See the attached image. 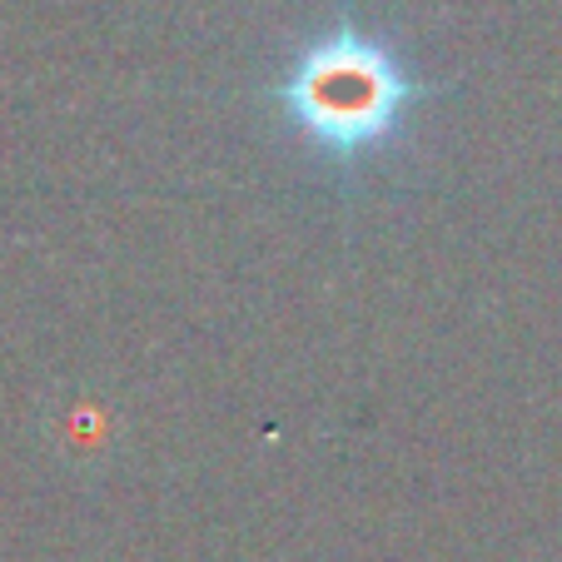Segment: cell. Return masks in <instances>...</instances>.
<instances>
[{"mask_svg":"<svg viewBox=\"0 0 562 562\" xmlns=\"http://www.w3.org/2000/svg\"><path fill=\"white\" fill-rule=\"evenodd\" d=\"M434 100L438 86L418 70L393 25L369 21L353 0L308 25L265 86L269 115L344 190L389 170Z\"/></svg>","mask_w":562,"mask_h":562,"instance_id":"cell-1","label":"cell"}]
</instances>
